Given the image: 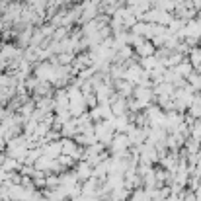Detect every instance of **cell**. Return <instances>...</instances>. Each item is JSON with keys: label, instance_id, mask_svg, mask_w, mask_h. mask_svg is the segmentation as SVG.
<instances>
[{"label": "cell", "instance_id": "6da1fadb", "mask_svg": "<svg viewBox=\"0 0 201 201\" xmlns=\"http://www.w3.org/2000/svg\"><path fill=\"white\" fill-rule=\"evenodd\" d=\"M152 51H154V45H142L141 47V53H145V55H149V53H152Z\"/></svg>", "mask_w": 201, "mask_h": 201}]
</instances>
